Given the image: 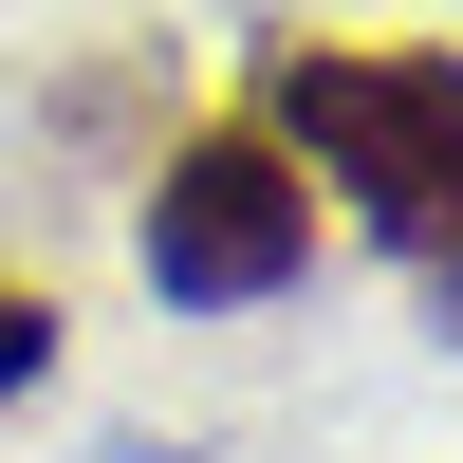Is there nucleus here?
<instances>
[{
    "label": "nucleus",
    "mask_w": 463,
    "mask_h": 463,
    "mask_svg": "<svg viewBox=\"0 0 463 463\" xmlns=\"http://www.w3.org/2000/svg\"><path fill=\"white\" fill-rule=\"evenodd\" d=\"M260 130L297 148V185L334 222H371L408 260L463 241V56L445 37H279Z\"/></svg>",
    "instance_id": "obj_1"
},
{
    "label": "nucleus",
    "mask_w": 463,
    "mask_h": 463,
    "mask_svg": "<svg viewBox=\"0 0 463 463\" xmlns=\"http://www.w3.org/2000/svg\"><path fill=\"white\" fill-rule=\"evenodd\" d=\"M130 260H148L167 316H260V297H297L316 279V185H297V148L260 130V111H204V130L148 167Z\"/></svg>",
    "instance_id": "obj_2"
},
{
    "label": "nucleus",
    "mask_w": 463,
    "mask_h": 463,
    "mask_svg": "<svg viewBox=\"0 0 463 463\" xmlns=\"http://www.w3.org/2000/svg\"><path fill=\"white\" fill-rule=\"evenodd\" d=\"M37 371H56V297H37V279H0V408H19Z\"/></svg>",
    "instance_id": "obj_3"
},
{
    "label": "nucleus",
    "mask_w": 463,
    "mask_h": 463,
    "mask_svg": "<svg viewBox=\"0 0 463 463\" xmlns=\"http://www.w3.org/2000/svg\"><path fill=\"white\" fill-rule=\"evenodd\" d=\"M445 316H463V241H445Z\"/></svg>",
    "instance_id": "obj_4"
}]
</instances>
